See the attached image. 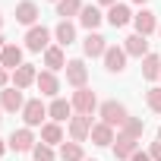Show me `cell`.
Masks as SVG:
<instances>
[{"instance_id":"29","label":"cell","mask_w":161,"mask_h":161,"mask_svg":"<svg viewBox=\"0 0 161 161\" xmlns=\"http://www.w3.org/2000/svg\"><path fill=\"white\" fill-rule=\"evenodd\" d=\"M32 158H35V161H54L57 155H54V145H44V142H38V145L32 148Z\"/></svg>"},{"instance_id":"28","label":"cell","mask_w":161,"mask_h":161,"mask_svg":"<svg viewBox=\"0 0 161 161\" xmlns=\"http://www.w3.org/2000/svg\"><path fill=\"white\" fill-rule=\"evenodd\" d=\"M142 130H145V120H142V117H130V120L123 123V130H120V133H123V136H130V139H139V136H142Z\"/></svg>"},{"instance_id":"36","label":"cell","mask_w":161,"mask_h":161,"mask_svg":"<svg viewBox=\"0 0 161 161\" xmlns=\"http://www.w3.org/2000/svg\"><path fill=\"white\" fill-rule=\"evenodd\" d=\"M133 3H142V7H145V3H148V0H133Z\"/></svg>"},{"instance_id":"24","label":"cell","mask_w":161,"mask_h":161,"mask_svg":"<svg viewBox=\"0 0 161 161\" xmlns=\"http://www.w3.org/2000/svg\"><path fill=\"white\" fill-rule=\"evenodd\" d=\"M41 142L44 145H63V130H60V123H44L41 126Z\"/></svg>"},{"instance_id":"21","label":"cell","mask_w":161,"mask_h":161,"mask_svg":"<svg viewBox=\"0 0 161 161\" xmlns=\"http://www.w3.org/2000/svg\"><path fill=\"white\" fill-rule=\"evenodd\" d=\"M16 22H22V25H35L38 22V7L32 3V0H22V3L16 7Z\"/></svg>"},{"instance_id":"27","label":"cell","mask_w":161,"mask_h":161,"mask_svg":"<svg viewBox=\"0 0 161 161\" xmlns=\"http://www.w3.org/2000/svg\"><path fill=\"white\" fill-rule=\"evenodd\" d=\"M82 13V0H60L57 3V16L60 19H69V16H79Z\"/></svg>"},{"instance_id":"20","label":"cell","mask_w":161,"mask_h":161,"mask_svg":"<svg viewBox=\"0 0 161 161\" xmlns=\"http://www.w3.org/2000/svg\"><path fill=\"white\" fill-rule=\"evenodd\" d=\"M0 63H3L10 73L19 69V66H22V47H19V44H7L3 51H0Z\"/></svg>"},{"instance_id":"34","label":"cell","mask_w":161,"mask_h":161,"mask_svg":"<svg viewBox=\"0 0 161 161\" xmlns=\"http://www.w3.org/2000/svg\"><path fill=\"white\" fill-rule=\"evenodd\" d=\"M114 3H120V0H98V7H108V10H111Z\"/></svg>"},{"instance_id":"7","label":"cell","mask_w":161,"mask_h":161,"mask_svg":"<svg viewBox=\"0 0 161 161\" xmlns=\"http://www.w3.org/2000/svg\"><path fill=\"white\" fill-rule=\"evenodd\" d=\"M92 117H86V114H76L73 120H69V139L73 142H86L89 136H92Z\"/></svg>"},{"instance_id":"13","label":"cell","mask_w":161,"mask_h":161,"mask_svg":"<svg viewBox=\"0 0 161 161\" xmlns=\"http://www.w3.org/2000/svg\"><path fill=\"white\" fill-rule=\"evenodd\" d=\"M133 16H136V13H130V7H126V3H114V7L108 10V16H104V19H108L114 29H123V25H130V22H133Z\"/></svg>"},{"instance_id":"12","label":"cell","mask_w":161,"mask_h":161,"mask_svg":"<svg viewBox=\"0 0 161 161\" xmlns=\"http://www.w3.org/2000/svg\"><path fill=\"white\" fill-rule=\"evenodd\" d=\"M111 44H108V38L104 35H98V32H89L86 35V41H82V51H86V57H104V51H108Z\"/></svg>"},{"instance_id":"16","label":"cell","mask_w":161,"mask_h":161,"mask_svg":"<svg viewBox=\"0 0 161 161\" xmlns=\"http://www.w3.org/2000/svg\"><path fill=\"white\" fill-rule=\"evenodd\" d=\"M133 155H136V139L117 133V139H114V158H117V161H130Z\"/></svg>"},{"instance_id":"19","label":"cell","mask_w":161,"mask_h":161,"mask_svg":"<svg viewBox=\"0 0 161 161\" xmlns=\"http://www.w3.org/2000/svg\"><path fill=\"white\" fill-rule=\"evenodd\" d=\"M44 66H47L51 73L66 69V54H63V47H60V44H51V47L44 51Z\"/></svg>"},{"instance_id":"32","label":"cell","mask_w":161,"mask_h":161,"mask_svg":"<svg viewBox=\"0 0 161 161\" xmlns=\"http://www.w3.org/2000/svg\"><path fill=\"white\" fill-rule=\"evenodd\" d=\"M148 155H152V161H161V142H152Z\"/></svg>"},{"instance_id":"4","label":"cell","mask_w":161,"mask_h":161,"mask_svg":"<svg viewBox=\"0 0 161 161\" xmlns=\"http://www.w3.org/2000/svg\"><path fill=\"white\" fill-rule=\"evenodd\" d=\"M44 117H47V108H44L41 98L25 101V108H22V120H25L29 130H32V126H44Z\"/></svg>"},{"instance_id":"1","label":"cell","mask_w":161,"mask_h":161,"mask_svg":"<svg viewBox=\"0 0 161 161\" xmlns=\"http://www.w3.org/2000/svg\"><path fill=\"white\" fill-rule=\"evenodd\" d=\"M98 114H101V123L117 126V130H123V123L130 120V111H126L120 101H104V104L98 108Z\"/></svg>"},{"instance_id":"33","label":"cell","mask_w":161,"mask_h":161,"mask_svg":"<svg viewBox=\"0 0 161 161\" xmlns=\"http://www.w3.org/2000/svg\"><path fill=\"white\" fill-rule=\"evenodd\" d=\"M130 161H152V155H148V152H139V148H136V155H133Z\"/></svg>"},{"instance_id":"38","label":"cell","mask_w":161,"mask_h":161,"mask_svg":"<svg viewBox=\"0 0 161 161\" xmlns=\"http://www.w3.org/2000/svg\"><path fill=\"white\" fill-rule=\"evenodd\" d=\"M0 114H3V108H0ZM0 123H3V117H0Z\"/></svg>"},{"instance_id":"14","label":"cell","mask_w":161,"mask_h":161,"mask_svg":"<svg viewBox=\"0 0 161 161\" xmlns=\"http://www.w3.org/2000/svg\"><path fill=\"white\" fill-rule=\"evenodd\" d=\"M47 117H51L54 123L73 120V101H66V98H54V101H51V108H47Z\"/></svg>"},{"instance_id":"5","label":"cell","mask_w":161,"mask_h":161,"mask_svg":"<svg viewBox=\"0 0 161 161\" xmlns=\"http://www.w3.org/2000/svg\"><path fill=\"white\" fill-rule=\"evenodd\" d=\"M98 108V98H95V92L86 86V89H76L73 92V111L76 114H86V117H92V111Z\"/></svg>"},{"instance_id":"40","label":"cell","mask_w":161,"mask_h":161,"mask_svg":"<svg viewBox=\"0 0 161 161\" xmlns=\"http://www.w3.org/2000/svg\"><path fill=\"white\" fill-rule=\"evenodd\" d=\"M0 25H3V16H0Z\"/></svg>"},{"instance_id":"26","label":"cell","mask_w":161,"mask_h":161,"mask_svg":"<svg viewBox=\"0 0 161 161\" xmlns=\"http://www.w3.org/2000/svg\"><path fill=\"white\" fill-rule=\"evenodd\" d=\"M60 158H63V161H86L82 142H63V145H60Z\"/></svg>"},{"instance_id":"22","label":"cell","mask_w":161,"mask_h":161,"mask_svg":"<svg viewBox=\"0 0 161 161\" xmlns=\"http://www.w3.org/2000/svg\"><path fill=\"white\" fill-rule=\"evenodd\" d=\"M114 139H117V136H114V126H108V123H95V126H92V142H95L98 148H108Z\"/></svg>"},{"instance_id":"44","label":"cell","mask_w":161,"mask_h":161,"mask_svg":"<svg viewBox=\"0 0 161 161\" xmlns=\"http://www.w3.org/2000/svg\"><path fill=\"white\" fill-rule=\"evenodd\" d=\"M158 79H161V76H158Z\"/></svg>"},{"instance_id":"6","label":"cell","mask_w":161,"mask_h":161,"mask_svg":"<svg viewBox=\"0 0 161 161\" xmlns=\"http://www.w3.org/2000/svg\"><path fill=\"white\" fill-rule=\"evenodd\" d=\"M66 82H69L73 89H86V82H89V66H86V60H66Z\"/></svg>"},{"instance_id":"39","label":"cell","mask_w":161,"mask_h":161,"mask_svg":"<svg viewBox=\"0 0 161 161\" xmlns=\"http://www.w3.org/2000/svg\"><path fill=\"white\" fill-rule=\"evenodd\" d=\"M158 142H161V130H158Z\"/></svg>"},{"instance_id":"3","label":"cell","mask_w":161,"mask_h":161,"mask_svg":"<svg viewBox=\"0 0 161 161\" xmlns=\"http://www.w3.org/2000/svg\"><path fill=\"white\" fill-rule=\"evenodd\" d=\"M7 145H10L13 152H19V155H25V152H32V148L38 145V139H35V133H32L29 126H22V130H13V133H10V139H7Z\"/></svg>"},{"instance_id":"42","label":"cell","mask_w":161,"mask_h":161,"mask_svg":"<svg viewBox=\"0 0 161 161\" xmlns=\"http://www.w3.org/2000/svg\"><path fill=\"white\" fill-rule=\"evenodd\" d=\"M86 161H95V158H86Z\"/></svg>"},{"instance_id":"37","label":"cell","mask_w":161,"mask_h":161,"mask_svg":"<svg viewBox=\"0 0 161 161\" xmlns=\"http://www.w3.org/2000/svg\"><path fill=\"white\" fill-rule=\"evenodd\" d=\"M3 47H7V41H3V38H0V51H3Z\"/></svg>"},{"instance_id":"35","label":"cell","mask_w":161,"mask_h":161,"mask_svg":"<svg viewBox=\"0 0 161 161\" xmlns=\"http://www.w3.org/2000/svg\"><path fill=\"white\" fill-rule=\"evenodd\" d=\"M7 148H10V145H7L3 139H0V158H3V152H7Z\"/></svg>"},{"instance_id":"41","label":"cell","mask_w":161,"mask_h":161,"mask_svg":"<svg viewBox=\"0 0 161 161\" xmlns=\"http://www.w3.org/2000/svg\"><path fill=\"white\" fill-rule=\"evenodd\" d=\"M51 3H60V0H51Z\"/></svg>"},{"instance_id":"25","label":"cell","mask_w":161,"mask_h":161,"mask_svg":"<svg viewBox=\"0 0 161 161\" xmlns=\"http://www.w3.org/2000/svg\"><path fill=\"white\" fill-rule=\"evenodd\" d=\"M161 76V57L158 54H148V57H142V79H158Z\"/></svg>"},{"instance_id":"31","label":"cell","mask_w":161,"mask_h":161,"mask_svg":"<svg viewBox=\"0 0 161 161\" xmlns=\"http://www.w3.org/2000/svg\"><path fill=\"white\" fill-rule=\"evenodd\" d=\"M10 76H13V73H10V69H7L3 63H0V89H7V82H10Z\"/></svg>"},{"instance_id":"2","label":"cell","mask_w":161,"mask_h":161,"mask_svg":"<svg viewBox=\"0 0 161 161\" xmlns=\"http://www.w3.org/2000/svg\"><path fill=\"white\" fill-rule=\"evenodd\" d=\"M51 38H54L51 29H44V25H32V29L25 32V47H29L32 54H41V51L51 47Z\"/></svg>"},{"instance_id":"18","label":"cell","mask_w":161,"mask_h":161,"mask_svg":"<svg viewBox=\"0 0 161 161\" xmlns=\"http://www.w3.org/2000/svg\"><path fill=\"white\" fill-rule=\"evenodd\" d=\"M123 51H126V57H148V41H145V35H130L126 41H123Z\"/></svg>"},{"instance_id":"11","label":"cell","mask_w":161,"mask_h":161,"mask_svg":"<svg viewBox=\"0 0 161 161\" xmlns=\"http://www.w3.org/2000/svg\"><path fill=\"white\" fill-rule=\"evenodd\" d=\"M0 108H3L7 114H16V111H22V108H25V98H22V92H19V89H13V86H7L3 92H0Z\"/></svg>"},{"instance_id":"30","label":"cell","mask_w":161,"mask_h":161,"mask_svg":"<svg viewBox=\"0 0 161 161\" xmlns=\"http://www.w3.org/2000/svg\"><path fill=\"white\" fill-rule=\"evenodd\" d=\"M145 104H148L152 111H158V114H161V86H155V89H148V92H145Z\"/></svg>"},{"instance_id":"17","label":"cell","mask_w":161,"mask_h":161,"mask_svg":"<svg viewBox=\"0 0 161 161\" xmlns=\"http://www.w3.org/2000/svg\"><path fill=\"white\" fill-rule=\"evenodd\" d=\"M54 41H57L60 47H69V44L76 41V25H73L69 19H60L57 29H54Z\"/></svg>"},{"instance_id":"8","label":"cell","mask_w":161,"mask_h":161,"mask_svg":"<svg viewBox=\"0 0 161 161\" xmlns=\"http://www.w3.org/2000/svg\"><path fill=\"white\" fill-rule=\"evenodd\" d=\"M133 25H136V35H145V38H148L152 32H158V16L142 7V10L133 16Z\"/></svg>"},{"instance_id":"10","label":"cell","mask_w":161,"mask_h":161,"mask_svg":"<svg viewBox=\"0 0 161 161\" xmlns=\"http://www.w3.org/2000/svg\"><path fill=\"white\" fill-rule=\"evenodd\" d=\"M10 82H13V89H29V86H35L38 82V73H35V66L32 63H22L19 69H13V76H10Z\"/></svg>"},{"instance_id":"43","label":"cell","mask_w":161,"mask_h":161,"mask_svg":"<svg viewBox=\"0 0 161 161\" xmlns=\"http://www.w3.org/2000/svg\"><path fill=\"white\" fill-rule=\"evenodd\" d=\"M158 35H161V25H158Z\"/></svg>"},{"instance_id":"23","label":"cell","mask_w":161,"mask_h":161,"mask_svg":"<svg viewBox=\"0 0 161 161\" xmlns=\"http://www.w3.org/2000/svg\"><path fill=\"white\" fill-rule=\"evenodd\" d=\"M101 10L98 7H82V13H79V25H82V29H89V32H95L98 25H101Z\"/></svg>"},{"instance_id":"9","label":"cell","mask_w":161,"mask_h":161,"mask_svg":"<svg viewBox=\"0 0 161 161\" xmlns=\"http://www.w3.org/2000/svg\"><path fill=\"white\" fill-rule=\"evenodd\" d=\"M101 60H104V69H108V73H123V69H126V51L117 47V44H111Z\"/></svg>"},{"instance_id":"15","label":"cell","mask_w":161,"mask_h":161,"mask_svg":"<svg viewBox=\"0 0 161 161\" xmlns=\"http://www.w3.org/2000/svg\"><path fill=\"white\" fill-rule=\"evenodd\" d=\"M38 92L41 95H47V98H57V92H60V79H57V73H51V69H44V73H38Z\"/></svg>"}]
</instances>
